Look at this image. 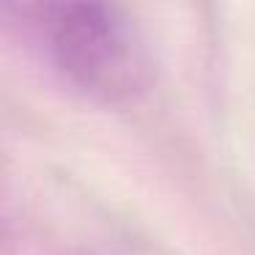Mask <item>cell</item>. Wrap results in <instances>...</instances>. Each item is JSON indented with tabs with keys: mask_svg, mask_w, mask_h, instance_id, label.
<instances>
[{
	"mask_svg": "<svg viewBox=\"0 0 255 255\" xmlns=\"http://www.w3.org/2000/svg\"><path fill=\"white\" fill-rule=\"evenodd\" d=\"M47 33L58 66L83 91L102 99H121L137 88L143 74L140 47L127 19L113 6H52Z\"/></svg>",
	"mask_w": 255,
	"mask_h": 255,
	"instance_id": "obj_1",
	"label": "cell"
}]
</instances>
